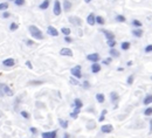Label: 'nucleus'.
Listing matches in <instances>:
<instances>
[{
    "label": "nucleus",
    "instance_id": "obj_1",
    "mask_svg": "<svg viewBox=\"0 0 152 138\" xmlns=\"http://www.w3.org/2000/svg\"><path fill=\"white\" fill-rule=\"evenodd\" d=\"M28 31H29L32 37H34V39H36V40H43V37H44V36H43V33H42L41 29L37 28L36 26L31 25V26L28 27Z\"/></svg>",
    "mask_w": 152,
    "mask_h": 138
},
{
    "label": "nucleus",
    "instance_id": "obj_2",
    "mask_svg": "<svg viewBox=\"0 0 152 138\" xmlns=\"http://www.w3.org/2000/svg\"><path fill=\"white\" fill-rule=\"evenodd\" d=\"M70 74H71V76H73V77H75V78L80 80V78L82 77V67H81L80 64H77V66L73 67V68L70 69Z\"/></svg>",
    "mask_w": 152,
    "mask_h": 138
},
{
    "label": "nucleus",
    "instance_id": "obj_3",
    "mask_svg": "<svg viewBox=\"0 0 152 138\" xmlns=\"http://www.w3.org/2000/svg\"><path fill=\"white\" fill-rule=\"evenodd\" d=\"M87 60L90 61L91 63H98L99 61V54L98 53H91L87 55Z\"/></svg>",
    "mask_w": 152,
    "mask_h": 138
},
{
    "label": "nucleus",
    "instance_id": "obj_4",
    "mask_svg": "<svg viewBox=\"0 0 152 138\" xmlns=\"http://www.w3.org/2000/svg\"><path fill=\"white\" fill-rule=\"evenodd\" d=\"M41 137H42V138H56V137H58V130L42 132V133H41Z\"/></svg>",
    "mask_w": 152,
    "mask_h": 138
},
{
    "label": "nucleus",
    "instance_id": "obj_5",
    "mask_svg": "<svg viewBox=\"0 0 152 138\" xmlns=\"http://www.w3.org/2000/svg\"><path fill=\"white\" fill-rule=\"evenodd\" d=\"M114 131V126L111 124H103L101 126V132L102 133H111Z\"/></svg>",
    "mask_w": 152,
    "mask_h": 138
},
{
    "label": "nucleus",
    "instance_id": "obj_6",
    "mask_svg": "<svg viewBox=\"0 0 152 138\" xmlns=\"http://www.w3.org/2000/svg\"><path fill=\"white\" fill-rule=\"evenodd\" d=\"M53 12H54V14H55V15H60V14H61L62 8H61V3H60V0H55Z\"/></svg>",
    "mask_w": 152,
    "mask_h": 138
},
{
    "label": "nucleus",
    "instance_id": "obj_7",
    "mask_svg": "<svg viewBox=\"0 0 152 138\" xmlns=\"http://www.w3.org/2000/svg\"><path fill=\"white\" fill-rule=\"evenodd\" d=\"M47 33L50 35V36H58L60 33H59V31L55 28V27H53V26H48V28H47Z\"/></svg>",
    "mask_w": 152,
    "mask_h": 138
},
{
    "label": "nucleus",
    "instance_id": "obj_8",
    "mask_svg": "<svg viewBox=\"0 0 152 138\" xmlns=\"http://www.w3.org/2000/svg\"><path fill=\"white\" fill-rule=\"evenodd\" d=\"M69 22L73 24L74 26H81L82 25V20L78 17H69Z\"/></svg>",
    "mask_w": 152,
    "mask_h": 138
},
{
    "label": "nucleus",
    "instance_id": "obj_9",
    "mask_svg": "<svg viewBox=\"0 0 152 138\" xmlns=\"http://www.w3.org/2000/svg\"><path fill=\"white\" fill-rule=\"evenodd\" d=\"M15 64V60L14 59H12V58H10V59H5L4 61H3V66L4 67H13Z\"/></svg>",
    "mask_w": 152,
    "mask_h": 138
},
{
    "label": "nucleus",
    "instance_id": "obj_10",
    "mask_svg": "<svg viewBox=\"0 0 152 138\" xmlns=\"http://www.w3.org/2000/svg\"><path fill=\"white\" fill-rule=\"evenodd\" d=\"M101 69H102V67H101L99 63H92L91 67H90V70H91L92 74H97V73H99Z\"/></svg>",
    "mask_w": 152,
    "mask_h": 138
},
{
    "label": "nucleus",
    "instance_id": "obj_11",
    "mask_svg": "<svg viewBox=\"0 0 152 138\" xmlns=\"http://www.w3.org/2000/svg\"><path fill=\"white\" fill-rule=\"evenodd\" d=\"M118 100H119V95L116 93V91H111V93H110V101H111V103L116 104L118 102Z\"/></svg>",
    "mask_w": 152,
    "mask_h": 138
},
{
    "label": "nucleus",
    "instance_id": "obj_12",
    "mask_svg": "<svg viewBox=\"0 0 152 138\" xmlns=\"http://www.w3.org/2000/svg\"><path fill=\"white\" fill-rule=\"evenodd\" d=\"M60 54L62 56H69V58H71L73 56V51L70 48H62L60 51Z\"/></svg>",
    "mask_w": 152,
    "mask_h": 138
},
{
    "label": "nucleus",
    "instance_id": "obj_13",
    "mask_svg": "<svg viewBox=\"0 0 152 138\" xmlns=\"http://www.w3.org/2000/svg\"><path fill=\"white\" fill-rule=\"evenodd\" d=\"M87 22H88L90 26H94V25L96 24V17L94 15V13H90V14L88 15V18H87Z\"/></svg>",
    "mask_w": 152,
    "mask_h": 138
},
{
    "label": "nucleus",
    "instance_id": "obj_14",
    "mask_svg": "<svg viewBox=\"0 0 152 138\" xmlns=\"http://www.w3.org/2000/svg\"><path fill=\"white\" fill-rule=\"evenodd\" d=\"M82 108H83V102H82L80 98H75V100H74V109L81 110Z\"/></svg>",
    "mask_w": 152,
    "mask_h": 138
},
{
    "label": "nucleus",
    "instance_id": "obj_15",
    "mask_svg": "<svg viewBox=\"0 0 152 138\" xmlns=\"http://www.w3.org/2000/svg\"><path fill=\"white\" fill-rule=\"evenodd\" d=\"M143 104H144V105H150V104H152V94H147V95L144 97Z\"/></svg>",
    "mask_w": 152,
    "mask_h": 138
},
{
    "label": "nucleus",
    "instance_id": "obj_16",
    "mask_svg": "<svg viewBox=\"0 0 152 138\" xmlns=\"http://www.w3.org/2000/svg\"><path fill=\"white\" fill-rule=\"evenodd\" d=\"M143 31H142V28H136V29H133L132 31V35L135 36V37H142L143 36Z\"/></svg>",
    "mask_w": 152,
    "mask_h": 138
},
{
    "label": "nucleus",
    "instance_id": "obj_17",
    "mask_svg": "<svg viewBox=\"0 0 152 138\" xmlns=\"http://www.w3.org/2000/svg\"><path fill=\"white\" fill-rule=\"evenodd\" d=\"M103 33H104L105 37L108 39V41H109V40H115V34H114L112 32H110V31H107V29H104V31H103Z\"/></svg>",
    "mask_w": 152,
    "mask_h": 138
},
{
    "label": "nucleus",
    "instance_id": "obj_18",
    "mask_svg": "<svg viewBox=\"0 0 152 138\" xmlns=\"http://www.w3.org/2000/svg\"><path fill=\"white\" fill-rule=\"evenodd\" d=\"M49 4H50V0H43V1L39 5V8L40 10H47L49 7Z\"/></svg>",
    "mask_w": 152,
    "mask_h": 138
},
{
    "label": "nucleus",
    "instance_id": "obj_19",
    "mask_svg": "<svg viewBox=\"0 0 152 138\" xmlns=\"http://www.w3.org/2000/svg\"><path fill=\"white\" fill-rule=\"evenodd\" d=\"M4 93H5V96H13V90L7 85V84H5V88H4Z\"/></svg>",
    "mask_w": 152,
    "mask_h": 138
},
{
    "label": "nucleus",
    "instance_id": "obj_20",
    "mask_svg": "<svg viewBox=\"0 0 152 138\" xmlns=\"http://www.w3.org/2000/svg\"><path fill=\"white\" fill-rule=\"evenodd\" d=\"M71 7H73V5H71V3L69 1V0H65V1H63V8H65V11L69 12L71 10Z\"/></svg>",
    "mask_w": 152,
    "mask_h": 138
},
{
    "label": "nucleus",
    "instance_id": "obj_21",
    "mask_svg": "<svg viewBox=\"0 0 152 138\" xmlns=\"http://www.w3.org/2000/svg\"><path fill=\"white\" fill-rule=\"evenodd\" d=\"M96 101H97L98 103H104V102H105V96H104L103 94L98 93V94H96Z\"/></svg>",
    "mask_w": 152,
    "mask_h": 138
},
{
    "label": "nucleus",
    "instance_id": "obj_22",
    "mask_svg": "<svg viewBox=\"0 0 152 138\" xmlns=\"http://www.w3.org/2000/svg\"><path fill=\"white\" fill-rule=\"evenodd\" d=\"M59 124H60V126H61L62 129H67L68 125H69L68 121H65L63 118H59Z\"/></svg>",
    "mask_w": 152,
    "mask_h": 138
},
{
    "label": "nucleus",
    "instance_id": "obj_23",
    "mask_svg": "<svg viewBox=\"0 0 152 138\" xmlns=\"http://www.w3.org/2000/svg\"><path fill=\"white\" fill-rule=\"evenodd\" d=\"M130 46H131V43L129 41H124L121 43V48H122V51H128L130 48Z\"/></svg>",
    "mask_w": 152,
    "mask_h": 138
},
{
    "label": "nucleus",
    "instance_id": "obj_24",
    "mask_svg": "<svg viewBox=\"0 0 152 138\" xmlns=\"http://www.w3.org/2000/svg\"><path fill=\"white\" fill-rule=\"evenodd\" d=\"M109 54H110L111 58H119V52L117 49H115V48H111L110 52H109Z\"/></svg>",
    "mask_w": 152,
    "mask_h": 138
},
{
    "label": "nucleus",
    "instance_id": "obj_25",
    "mask_svg": "<svg viewBox=\"0 0 152 138\" xmlns=\"http://www.w3.org/2000/svg\"><path fill=\"white\" fill-rule=\"evenodd\" d=\"M61 33H62L65 36H69V34L71 33V31H70V28H68V27H63V28L61 29Z\"/></svg>",
    "mask_w": 152,
    "mask_h": 138
},
{
    "label": "nucleus",
    "instance_id": "obj_26",
    "mask_svg": "<svg viewBox=\"0 0 152 138\" xmlns=\"http://www.w3.org/2000/svg\"><path fill=\"white\" fill-rule=\"evenodd\" d=\"M131 25H132V26H135L136 28H140L143 24H142V22H140L139 20H137V19H135V20H132V22H131Z\"/></svg>",
    "mask_w": 152,
    "mask_h": 138
},
{
    "label": "nucleus",
    "instance_id": "obj_27",
    "mask_svg": "<svg viewBox=\"0 0 152 138\" xmlns=\"http://www.w3.org/2000/svg\"><path fill=\"white\" fill-rule=\"evenodd\" d=\"M104 22H105V20H104L103 17H101V15L96 17V24H97V25H103Z\"/></svg>",
    "mask_w": 152,
    "mask_h": 138
},
{
    "label": "nucleus",
    "instance_id": "obj_28",
    "mask_svg": "<svg viewBox=\"0 0 152 138\" xmlns=\"http://www.w3.org/2000/svg\"><path fill=\"white\" fill-rule=\"evenodd\" d=\"M95 128H96V123H95V122H92V121L88 122V124H87V129H88V130H92V129H95Z\"/></svg>",
    "mask_w": 152,
    "mask_h": 138
},
{
    "label": "nucleus",
    "instance_id": "obj_29",
    "mask_svg": "<svg viewBox=\"0 0 152 138\" xmlns=\"http://www.w3.org/2000/svg\"><path fill=\"white\" fill-rule=\"evenodd\" d=\"M4 88H5V83H0V98H3L5 96Z\"/></svg>",
    "mask_w": 152,
    "mask_h": 138
},
{
    "label": "nucleus",
    "instance_id": "obj_30",
    "mask_svg": "<svg viewBox=\"0 0 152 138\" xmlns=\"http://www.w3.org/2000/svg\"><path fill=\"white\" fill-rule=\"evenodd\" d=\"M144 115H145L146 117L152 116V108H151V107H150V108H146V109L144 110Z\"/></svg>",
    "mask_w": 152,
    "mask_h": 138
},
{
    "label": "nucleus",
    "instance_id": "obj_31",
    "mask_svg": "<svg viewBox=\"0 0 152 138\" xmlns=\"http://www.w3.org/2000/svg\"><path fill=\"white\" fill-rule=\"evenodd\" d=\"M116 21L117 22H125V17L118 14V15H116Z\"/></svg>",
    "mask_w": 152,
    "mask_h": 138
},
{
    "label": "nucleus",
    "instance_id": "obj_32",
    "mask_svg": "<svg viewBox=\"0 0 152 138\" xmlns=\"http://www.w3.org/2000/svg\"><path fill=\"white\" fill-rule=\"evenodd\" d=\"M69 80H70V83H71V84H74V85H80V81H78L77 78H75V77L71 76Z\"/></svg>",
    "mask_w": 152,
    "mask_h": 138
},
{
    "label": "nucleus",
    "instance_id": "obj_33",
    "mask_svg": "<svg viewBox=\"0 0 152 138\" xmlns=\"http://www.w3.org/2000/svg\"><path fill=\"white\" fill-rule=\"evenodd\" d=\"M82 85H83L84 89H90V87H91V84H90V82L88 80H84L83 83H82Z\"/></svg>",
    "mask_w": 152,
    "mask_h": 138
},
{
    "label": "nucleus",
    "instance_id": "obj_34",
    "mask_svg": "<svg viewBox=\"0 0 152 138\" xmlns=\"http://www.w3.org/2000/svg\"><path fill=\"white\" fill-rule=\"evenodd\" d=\"M8 8V4L7 3H1L0 4V11H6Z\"/></svg>",
    "mask_w": 152,
    "mask_h": 138
},
{
    "label": "nucleus",
    "instance_id": "obj_35",
    "mask_svg": "<svg viewBox=\"0 0 152 138\" xmlns=\"http://www.w3.org/2000/svg\"><path fill=\"white\" fill-rule=\"evenodd\" d=\"M107 43H108V46L110 48H115V46H116V41L115 40H109Z\"/></svg>",
    "mask_w": 152,
    "mask_h": 138
},
{
    "label": "nucleus",
    "instance_id": "obj_36",
    "mask_svg": "<svg viewBox=\"0 0 152 138\" xmlns=\"http://www.w3.org/2000/svg\"><path fill=\"white\" fill-rule=\"evenodd\" d=\"M25 0H14V4L17 5V6H24L25 5Z\"/></svg>",
    "mask_w": 152,
    "mask_h": 138
},
{
    "label": "nucleus",
    "instance_id": "obj_37",
    "mask_svg": "<svg viewBox=\"0 0 152 138\" xmlns=\"http://www.w3.org/2000/svg\"><path fill=\"white\" fill-rule=\"evenodd\" d=\"M18 27H19V25H18L17 22H12V24L10 25V29H11V31H15V29H18Z\"/></svg>",
    "mask_w": 152,
    "mask_h": 138
},
{
    "label": "nucleus",
    "instance_id": "obj_38",
    "mask_svg": "<svg viewBox=\"0 0 152 138\" xmlns=\"http://www.w3.org/2000/svg\"><path fill=\"white\" fill-rule=\"evenodd\" d=\"M20 115H21L24 118H26V119H28V118H29V116H31V115H29V112H27V111H25V110H22V111L20 112Z\"/></svg>",
    "mask_w": 152,
    "mask_h": 138
},
{
    "label": "nucleus",
    "instance_id": "obj_39",
    "mask_svg": "<svg viewBox=\"0 0 152 138\" xmlns=\"http://www.w3.org/2000/svg\"><path fill=\"white\" fill-rule=\"evenodd\" d=\"M133 78H135V77H133V75H130V76L128 77V80H126V83H128L129 85H131V84L133 83Z\"/></svg>",
    "mask_w": 152,
    "mask_h": 138
},
{
    "label": "nucleus",
    "instance_id": "obj_40",
    "mask_svg": "<svg viewBox=\"0 0 152 138\" xmlns=\"http://www.w3.org/2000/svg\"><path fill=\"white\" fill-rule=\"evenodd\" d=\"M111 61H112V58L110 56V58H108V59L103 60L102 62H103V64H107V66H108V64H110V63H111Z\"/></svg>",
    "mask_w": 152,
    "mask_h": 138
},
{
    "label": "nucleus",
    "instance_id": "obj_41",
    "mask_svg": "<svg viewBox=\"0 0 152 138\" xmlns=\"http://www.w3.org/2000/svg\"><path fill=\"white\" fill-rule=\"evenodd\" d=\"M145 53H152V44H147L145 47Z\"/></svg>",
    "mask_w": 152,
    "mask_h": 138
},
{
    "label": "nucleus",
    "instance_id": "obj_42",
    "mask_svg": "<svg viewBox=\"0 0 152 138\" xmlns=\"http://www.w3.org/2000/svg\"><path fill=\"white\" fill-rule=\"evenodd\" d=\"M29 131H31L33 135H36V133H37V129L34 128V126H31V128H29Z\"/></svg>",
    "mask_w": 152,
    "mask_h": 138
},
{
    "label": "nucleus",
    "instance_id": "obj_43",
    "mask_svg": "<svg viewBox=\"0 0 152 138\" xmlns=\"http://www.w3.org/2000/svg\"><path fill=\"white\" fill-rule=\"evenodd\" d=\"M11 17V13H8V12H4L3 13V18L4 19H7V18H10Z\"/></svg>",
    "mask_w": 152,
    "mask_h": 138
},
{
    "label": "nucleus",
    "instance_id": "obj_44",
    "mask_svg": "<svg viewBox=\"0 0 152 138\" xmlns=\"http://www.w3.org/2000/svg\"><path fill=\"white\" fill-rule=\"evenodd\" d=\"M65 41L68 42V43H71V42H73V39L69 37V36H65Z\"/></svg>",
    "mask_w": 152,
    "mask_h": 138
},
{
    "label": "nucleus",
    "instance_id": "obj_45",
    "mask_svg": "<svg viewBox=\"0 0 152 138\" xmlns=\"http://www.w3.org/2000/svg\"><path fill=\"white\" fill-rule=\"evenodd\" d=\"M77 116H78V114H76L75 111L70 112V117H71V118H77Z\"/></svg>",
    "mask_w": 152,
    "mask_h": 138
},
{
    "label": "nucleus",
    "instance_id": "obj_46",
    "mask_svg": "<svg viewBox=\"0 0 152 138\" xmlns=\"http://www.w3.org/2000/svg\"><path fill=\"white\" fill-rule=\"evenodd\" d=\"M26 66H27L29 69H33V66H32V62H31V61H26Z\"/></svg>",
    "mask_w": 152,
    "mask_h": 138
},
{
    "label": "nucleus",
    "instance_id": "obj_47",
    "mask_svg": "<svg viewBox=\"0 0 152 138\" xmlns=\"http://www.w3.org/2000/svg\"><path fill=\"white\" fill-rule=\"evenodd\" d=\"M104 119H105V116H104V115H101L99 118H98V122H103Z\"/></svg>",
    "mask_w": 152,
    "mask_h": 138
},
{
    "label": "nucleus",
    "instance_id": "obj_48",
    "mask_svg": "<svg viewBox=\"0 0 152 138\" xmlns=\"http://www.w3.org/2000/svg\"><path fill=\"white\" fill-rule=\"evenodd\" d=\"M26 43H27L28 46H33V43H34V42H33L32 40H27V41H26Z\"/></svg>",
    "mask_w": 152,
    "mask_h": 138
},
{
    "label": "nucleus",
    "instance_id": "obj_49",
    "mask_svg": "<svg viewBox=\"0 0 152 138\" xmlns=\"http://www.w3.org/2000/svg\"><path fill=\"white\" fill-rule=\"evenodd\" d=\"M62 138H70V135L68 133V132H66V133H63V137Z\"/></svg>",
    "mask_w": 152,
    "mask_h": 138
},
{
    "label": "nucleus",
    "instance_id": "obj_50",
    "mask_svg": "<svg viewBox=\"0 0 152 138\" xmlns=\"http://www.w3.org/2000/svg\"><path fill=\"white\" fill-rule=\"evenodd\" d=\"M150 133H152V119H150Z\"/></svg>",
    "mask_w": 152,
    "mask_h": 138
},
{
    "label": "nucleus",
    "instance_id": "obj_51",
    "mask_svg": "<svg viewBox=\"0 0 152 138\" xmlns=\"http://www.w3.org/2000/svg\"><path fill=\"white\" fill-rule=\"evenodd\" d=\"M101 115H104V116H105V115H107V110H105V109H104V110H103V111H102V114H101Z\"/></svg>",
    "mask_w": 152,
    "mask_h": 138
},
{
    "label": "nucleus",
    "instance_id": "obj_52",
    "mask_svg": "<svg viewBox=\"0 0 152 138\" xmlns=\"http://www.w3.org/2000/svg\"><path fill=\"white\" fill-rule=\"evenodd\" d=\"M117 70H118V71H123V70H124V69H123V68H122V67H118V68H117Z\"/></svg>",
    "mask_w": 152,
    "mask_h": 138
},
{
    "label": "nucleus",
    "instance_id": "obj_53",
    "mask_svg": "<svg viewBox=\"0 0 152 138\" xmlns=\"http://www.w3.org/2000/svg\"><path fill=\"white\" fill-rule=\"evenodd\" d=\"M91 0H84V3H90Z\"/></svg>",
    "mask_w": 152,
    "mask_h": 138
},
{
    "label": "nucleus",
    "instance_id": "obj_54",
    "mask_svg": "<svg viewBox=\"0 0 152 138\" xmlns=\"http://www.w3.org/2000/svg\"><path fill=\"white\" fill-rule=\"evenodd\" d=\"M8 1H14V0H8Z\"/></svg>",
    "mask_w": 152,
    "mask_h": 138
},
{
    "label": "nucleus",
    "instance_id": "obj_55",
    "mask_svg": "<svg viewBox=\"0 0 152 138\" xmlns=\"http://www.w3.org/2000/svg\"><path fill=\"white\" fill-rule=\"evenodd\" d=\"M151 80H152V76H151Z\"/></svg>",
    "mask_w": 152,
    "mask_h": 138
},
{
    "label": "nucleus",
    "instance_id": "obj_56",
    "mask_svg": "<svg viewBox=\"0 0 152 138\" xmlns=\"http://www.w3.org/2000/svg\"><path fill=\"white\" fill-rule=\"evenodd\" d=\"M0 117H1V115H0Z\"/></svg>",
    "mask_w": 152,
    "mask_h": 138
}]
</instances>
